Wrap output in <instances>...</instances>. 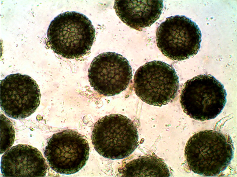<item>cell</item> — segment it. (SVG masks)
I'll return each mask as SVG.
<instances>
[{
    "instance_id": "6da1fadb",
    "label": "cell",
    "mask_w": 237,
    "mask_h": 177,
    "mask_svg": "<svg viewBox=\"0 0 237 177\" xmlns=\"http://www.w3.org/2000/svg\"><path fill=\"white\" fill-rule=\"evenodd\" d=\"M96 31L85 15L66 12L56 17L47 32L50 47L63 58L74 59L89 53L95 40Z\"/></svg>"
},
{
    "instance_id": "7a4b0ae2",
    "label": "cell",
    "mask_w": 237,
    "mask_h": 177,
    "mask_svg": "<svg viewBox=\"0 0 237 177\" xmlns=\"http://www.w3.org/2000/svg\"><path fill=\"white\" fill-rule=\"evenodd\" d=\"M185 152L191 171L201 175L212 176L220 174L230 163L233 147L228 136L216 131L205 130L189 139Z\"/></svg>"
},
{
    "instance_id": "3957f363",
    "label": "cell",
    "mask_w": 237,
    "mask_h": 177,
    "mask_svg": "<svg viewBox=\"0 0 237 177\" xmlns=\"http://www.w3.org/2000/svg\"><path fill=\"white\" fill-rule=\"evenodd\" d=\"M227 93L223 84L210 74L198 75L183 85L180 102L184 112L200 121L214 119L226 103Z\"/></svg>"
},
{
    "instance_id": "277c9868",
    "label": "cell",
    "mask_w": 237,
    "mask_h": 177,
    "mask_svg": "<svg viewBox=\"0 0 237 177\" xmlns=\"http://www.w3.org/2000/svg\"><path fill=\"white\" fill-rule=\"evenodd\" d=\"M92 142L97 152L112 160L128 156L136 149L138 136L131 120L119 114H111L99 119L94 124Z\"/></svg>"
},
{
    "instance_id": "5b68a950",
    "label": "cell",
    "mask_w": 237,
    "mask_h": 177,
    "mask_svg": "<svg viewBox=\"0 0 237 177\" xmlns=\"http://www.w3.org/2000/svg\"><path fill=\"white\" fill-rule=\"evenodd\" d=\"M179 85L174 69L161 61L145 63L136 71L134 78L137 95L146 103L159 107L174 100Z\"/></svg>"
},
{
    "instance_id": "8992f818",
    "label": "cell",
    "mask_w": 237,
    "mask_h": 177,
    "mask_svg": "<svg viewBox=\"0 0 237 177\" xmlns=\"http://www.w3.org/2000/svg\"><path fill=\"white\" fill-rule=\"evenodd\" d=\"M157 46L162 53L173 60L181 61L197 54L201 33L195 22L184 15L166 18L157 27Z\"/></svg>"
},
{
    "instance_id": "52a82bcc",
    "label": "cell",
    "mask_w": 237,
    "mask_h": 177,
    "mask_svg": "<svg viewBox=\"0 0 237 177\" xmlns=\"http://www.w3.org/2000/svg\"><path fill=\"white\" fill-rule=\"evenodd\" d=\"M89 151L88 143L83 136L76 131L66 130L54 134L49 139L44 155L54 171L71 174L85 166Z\"/></svg>"
},
{
    "instance_id": "ba28073f",
    "label": "cell",
    "mask_w": 237,
    "mask_h": 177,
    "mask_svg": "<svg viewBox=\"0 0 237 177\" xmlns=\"http://www.w3.org/2000/svg\"><path fill=\"white\" fill-rule=\"evenodd\" d=\"M91 86L99 94L105 96L118 94L128 86L132 70L127 59L114 52H104L95 57L89 69Z\"/></svg>"
},
{
    "instance_id": "9c48e42d",
    "label": "cell",
    "mask_w": 237,
    "mask_h": 177,
    "mask_svg": "<svg viewBox=\"0 0 237 177\" xmlns=\"http://www.w3.org/2000/svg\"><path fill=\"white\" fill-rule=\"evenodd\" d=\"M41 96L36 81L27 75L12 74L1 81V108L10 118L30 116L39 106Z\"/></svg>"
},
{
    "instance_id": "30bf717a",
    "label": "cell",
    "mask_w": 237,
    "mask_h": 177,
    "mask_svg": "<svg viewBox=\"0 0 237 177\" xmlns=\"http://www.w3.org/2000/svg\"><path fill=\"white\" fill-rule=\"evenodd\" d=\"M47 168L41 152L27 145L11 147L1 158V171L4 177L44 176Z\"/></svg>"
},
{
    "instance_id": "8fae6325",
    "label": "cell",
    "mask_w": 237,
    "mask_h": 177,
    "mask_svg": "<svg viewBox=\"0 0 237 177\" xmlns=\"http://www.w3.org/2000/svg\"><path fill=\"white\" fill-rule=\"evenodd\" d=\"M163 0H115L114 9L120 19L136 30L150 26L159 18Z\"/></svg>"
},
{
    "instance_id": "7c38bea8",
    "label": "cell",
    "mask_w": 237,
    "mask_h": 177,
    "mask_svg": "<svg viewBox=\"0 0 237 177\" xmlns=\"http://www.w3.org/2000/svg\"><path fill=\"white\" fill-rule=\"evenodd\" d=\"M124 177H169L166 163L155 156H145L133 160L119 171Z\"/></svg>"
},
{
    "instance_id": "4fadbf2b",
    "label": "cell",
    "mask_w": 237,
    "mask_h": 177,
    "mask_svg": "<svg viewBox=\"0 0 237 177\" xmlns=\"http://www.w3.org/2000/svg\"><path fill=\"white\" fill-rule=\"evenodd\" d=\"M15 130L11 121L3 114H1V154L5 152L13 145Z\"/></svg>"
}]
</instances>
